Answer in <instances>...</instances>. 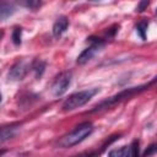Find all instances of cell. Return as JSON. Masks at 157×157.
<instances>
[{"label": "cell", "mask_w": 157, "mask_h": 157, "mask_svg": "<svg viewBox=\"0 0 157 157\" xmlns=\"http://www.w3.org/2000/svg\"><path fill=\"white\" fill-rule=\"evenodd\" d=\"M32 69H33V71L36 72V77H40L42 74L44 72L45 64H44L43 61H40V60H36V61L33 63V65H32Z\"/></svg>", "instance_id": "12"}, {"label": "cell", "mask_w": 157, "mask_h": 157, "mask_svg": "<svg viewBox=\"0 0 157 157\" xmlns=\"http://www.w3.org/2000/svg\"><path fill=\"white\" fill-rule=\"evenodd\" d=\"M0 102H1V93H0Z\"/></svg>", "instance_id": "19"}, {"label": "cell", "mask_w": 157, "mask_h": 157, "mask_svg": "<svg viewBox=\"0 0 157 157\" xmlns=\"http://www.w3.org/2000/svg\"><path fill=\"white\" fill-rule=\"evenodd\" d=\"M144 87H146V86H140V87H132V88L124 90V91L119 92L118 94H115V96H113V97H110V98H108V99H105V101L101 102L98 105H96V107H94V109H92V112H97V110H101V109L108 108V107H110L112 104H115L117 102H120V101H123V99H125V98H128V97L132 96L134 93H136V92H139V91L144 90Z\"/></svg>", "instance_id": "3"}, {"label": "cell", "mask_w": 157, "mask_h": 157, "mask_svg": "<svg viewBox=\"0 0 157 157\" xmlns=\"http://www.w3.org/2000/svg\"><path fill=\"white\" fill-rule=\"evenodd\" d=\"M21 4H22L23 6L31 9V10H36L37 7L40 6V2H39V1H34V0H32V1H25V2H21Z\"/></svg>", "instance_id": "15"}, {"label": "cell", "mask_w": 157, "mask_h": 157, "mask_svg": "<svg viewBox=\"0 0 157 157\" xmlns=\"http://www.w3.org/2000/svg\"><path fill=\"white\" fill-rule=\"evenodd\" d=\"M20 129V124L15 123V124H10L6 126H1L0 128V145H2L4 142H6L7 140L12 139L16 132Z\"/></svg>", "instance_id": "7"}, {"label": "cell", "mask_w": 157, "mask_h": 157, "mask_svg": "<svg viewBox=\"0 0 157 157\" xmlns=\"http://www.w3.org/2000/svg\"><path fill=\"white\" fill-rule=\"evenodd\" d=\"M155 151H156V145L155 144H152L146 151H145V153H144V156L142 157H150L151 155H153L155 153Z\"/></svg>", "instance_id": "16"}, {"label": "cell", "mask_w": 157, "mask_h": 157, "mask_svg": "<svg viewBox=\"0 0 157 157\" xmlns=\"http://www.w3.org/2000/svg\"><path fill=\"white\" fill-rule=\"evenodd\" d=\"M70 83H71V72H67V71L61 72V74L54 80V82H53V85H52V88H50L52 94H53L54 97H60V96H63V94L67 91Z\"/></svg>", "instance_id": "4"}, {"label": "cell", "mask_w": 157, "mask_h": 157, "mask_svg": "<svg viewBox=\"0 0 157 157\" xmlns=\"http://www.w3.org/2000/svg\"><path fill=\"white\" fill-rule=\"evenodd\" d=\"M69 27V20L66 16H60L59 18H56V21L53 25V36L54 37H60Z\"/></svg>", "instance_id": "8"}, {"label": "cell", "mask_w": 157, "mask_h": 157, "mask_svg": "<svg viewBox=\"0 0 157 157\" xmlns=\"http://www.w3.org/2000/svg\"><path fill=\"white\" fill-rule=\"evenodd\" d=\"M98 92H99L98 88H87V90H82V91H78V92L71 94L63 103V110L64 112H71V110H75V109L80 108V107L85 105Z\"/></svg>", "instance_id": "2"}, {"label": "cell", "mask_w": 157, "mask_h": 157, "mask_svg": "<svg viewBox=\"0 0 157 157\" xmlns=\"http://www.w3.org/2000/svg\"><path fill=\"white\" fill-rule=\"evenodd\" d=\"M6 157H29L27 153H23V152H20V153H13L11 156H6Z\"/></svg>", "instance_id": "18"}, {"label": "cell", "mask_w": 157, "mask_h": 157, "mask_svg": "<svg viewBox=\"0 0 157 157\" xmlns=\"http://www.w3.org/2000/svg\"><path fill=\"white\" fill-rule=\"evenodd\" d=\"M1 36H2V33H0V37H1Z\"/></svg>", "instance_id": "20"}, {"label": "cell", "mask_w": 157, "mask_h": 157, "mask_svg": "<svg viewBox=\"0 0 157 157\" xmlns=\"http://www.w3.org/2000/svg\"><path fill=\"white\" fill-rule=\"evenodd\" d=\"M148 5H150L148 1H140L139 5H137V7H136V11H137V12H142Z\"/></svg>", "instance_id": "17"}, {"label": "cell", "mask_w": 157, "mask_h": 157, "mask_svg": "<svg viewBox=\"0 0 157 157\" xmlns=\"http://www.w3.org/2000/svg\"><path fill=\"white\" fill-rule=\"evenodd\" d=\"M93 125L90 121H83L81 124H78L74 130H71L69 134L64 135L59 142H58V147L60 148H69L72 147L75 145H78L80 142H82L86 137H88L92 131H93Z\"/></svg>", "instance_id": "1"}, {"label": "cell", "mask_w": 157, "mask_h": 157, "mask_svg": "<svg viewBox=\"0 0 157 157\" xmlns=\"http://www.w3.org/2000/svg\"><path fill=\"white\" fill-rule=\"evenodd\" d=\"M147 27H148V21H146V20H142V21H140V22L136 25V31H137V33L140 34L141 39H144V40L146 39Z\"/></svg>", "instance_id": "11"}, {"label": "cell", "mask_w": 157, "mask_h": 157, "mask_svg": "<svg viewBox=\"0 0 157 157\" xmlns=\"http://www.w3.org/2000/svg\"><path fill=\"white\" fill-rule=\"evenodd\" d=\"M15 11H16V9H15L13 4L7 2V1H0V21L12 16L15 13Z\"/></svg>", "instance_id": "9"}, {"label": "cell", "mask_w": 157, "mask_h": 157, "mask_svg": "<svg viewBox=\"0 0 157 157\" xmlns=\"http://www.w3.org/2000/svg\"><path fill=\"white\" fill-rule=\"evenodd\" d=\"M129 148H130V157H139V140H134L129 146Z\"/></svg>", "instance_id": "14"}, {"label": "cell", "mask_w": 157, "mask_h": 157, "mask_svg": "<svg viewBox=\"0 0 157 157\" xmlns=\"http://www.w3.org/2000/svg\"><path fill=\"white\" fill-rule=\"evenodd\" d=\"M27 74V64L21 60V61H17L10 70L9 72V80L11 81H20L22 80Z\"/></svg>", "instance_id": "6"}, {"label": "cell", "mask_w": 157, "mask_h": 157, "mask_svg": "<svg viewBox=\"0 0 157 157\" xmlns=\"http://www.w3.org/2000/svg\"><path fill=\"white\" fill-rule=\"evenodd\" d=\"M108 157H130V148L129 146H121L120 148L112 150L108 153Z\"/></svg>", "instance_id": "10"}, {"label": "cell", "mask_w": 157, "mask_h": 157, "mask_svg": "<svg viewBox=\"0 0 157 157\" xmlns=\"http://www.w3.org/2000/svg\"><path fill=\"white\" fill-rule=\"evenodd\" d=\"M21 37H22V28L21 27H15L12 31V42L15 45L21 44Z\"/></svg>", "instance_id": "13"}, {"label": "cell", "mask_w": 157, "mask_h": 157, "mask_svg": "<svg viewBox=\"0 0 157 157\" xmlns=\"http://www.w3.org/2000/svg\"><path fill=\"white\" fill-rule=\"evenodd\" d=\"M90 40L92 42V44L90 45V47H87L78 56H77V64H80V65H83V64H86L87 61H90L97 53H99L101 50H102V48H103V45H104V42L102 40V39H92V38H90Z\"/></svg>", "instance_id": "5"}]
</instances>
